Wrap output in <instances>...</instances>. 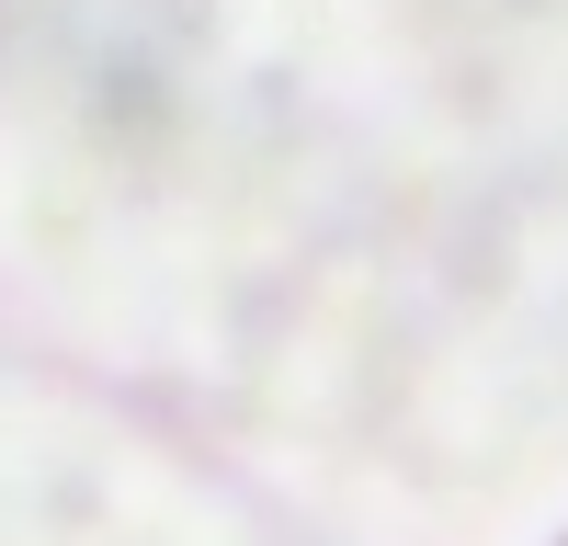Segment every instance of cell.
Here are the masks:
<instances>
[{"label":"cell","mask_w":568,"mask_h":546,"mask_svg":"<svg viewBox=\"0 0 568 546\" xmlns=\"http://www.w3.org/2000/svg\"><path fill=\"white\" fill-rule=\"evenodd\" d=\"M557 546H568V535H557Z\"/></svg>","instance_id":"6da1fadb"}]
</instances>
